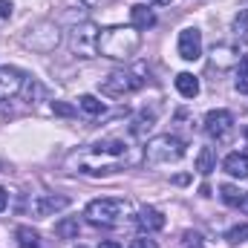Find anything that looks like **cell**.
Returning a JSON list of instances; mask_svg holds the SVG:
<instances>
[{"label":"cell","instance_id":"1","mask_svg":"<svg viewBox=\"0 0 248 248\" xmlns=\"http://www.w3.org/2000/svg\"><path fill=\"white\" fill-rule=\"evenodd\" d=\"M72 159L78 162V173L107 176V173H116L127 162V141L124 139H101V141L90 144L84 153H75Z\"/></svg>","mask_w":248,"mask_h":248},{"label":"cell","instance_id":"2","mask_svg":"<svg viewBox=\"0 0 248 248\" xmlns=\"http://www.w3.org/2000/svg\"><path fill=\"white\" fill-rule=\"evenodd\" d=\"M141 46V32L136 26H107L98 35V55L110 61H130Z\"/></svg>","mask_w":248,"mask_h":248},{"label":"cell","instance_id":"3","mask_svg":"<svg viewBox=\"0 0 248 248\" xmlns=\"http://www.w3.org/2000/svg\"><path fill=\"white\" fill-rule=\"evenodd\" d=\"M185 156V141L179 136H170V133H162V136H153L147 144H144V162L147 165H170V162H179Z\"/></svg>","mask_w":248,"mask_h":248},{"label":"cell","instance_id":"4","mask_svg":"<svg viewBox=\"0 0 248 248\" xmlns=\"http://www.w3.org/2000/svg\"><path fill=\"white\" fill-rule=\"evenodd\" d=\"M130 211V202L127 199H116V196H104V199H93L84 211L87 222L90 225H119Z\"/></svg>","mask_w":248,"mask_h":248},{"label":"cell","instance_id":"5","mask_svg":"<svg viewBox=\"0 0 248 248\" xmlns=\"http://www.w3.org/2000/svg\"><path fill=\"white\" fill-rule=\"evenodd\" d=\"M63 41L61 26L55 20H38L32 23L26 32H23V46L32 49V52H41V55H49L55 52V46Z\"/></svg>","mask_w":248,"mask_h":248},{"label":"cell","instance_id":"6","mask_svg":"<svg viewBox=\"0 0 248 248\" xmlns=\"http://www.w3.org/2000/svg\"><path fill=\"white\" fill-rule=\"evenodd\" d=\"M98 35L101 29L93 20H81L69 29V52L75 58H98Z\"/></svg>","mask_w":248,"mask_h":248},{"label":"cell","instance_id":"7","mask_svg":"<svg viewBox=\"0 0 248 248\" xmlns=\"http://www.w3.org/2000/svg\"><path fill=\"white\" fill-rule=\"evenodd\" d=\"M141 72H144L141 66H136V69H116V72H110V75L101 81V93L122 98V95H130V93L141 90V87H144V81H147V78H141Z\"/></svg>","mask_w":248,"mask_h":248},{"label":"cell","instance_id":"8","mask_svg":"<svg viewBox=\"0 0 248 248\" xmlns=\"http://www.w3.org/2000/svg\"><path fill=\"white\" fill-rule=\"evenodd\" d=\"M26 72L17 66H0V98H15L26 87Z\"/></svg>","mask_w":248,"mask_h":248},{"label":"cell","instance_id":"9","mask_svg":"<svg viewBox=\"0 0 248 248\" xmlns=\"http://www.w3.org/2000/svg\"><path fill=\"white\" fill-rule=\"evenodd\" d=\"M205 133L211 136V139H217V141H222L231 130H234V116L228 113V110H211L208 116H205Z\"/></svg>","mask_w":248,"mask_h":248},{"label":"cell","instance_id":"10","mask_svg":"<svg viewBox=\"0 0 248 248\" xmlns=\"http://www.w3.org/2000/svg\"><path fill=\"white\" fill-rule=\"evenodd\" d=\"M69 205V199L61 196V193H41V196H35L32 202H29V211L35 214V217H52V214H58Z\"/></svg>","mask_w":248,"mask_h":248},{"label":"cell","instance_id":"11","mask_svg":"<svg viewBox=\"0 0 248 248\" xmlns=\"http://www.w3.org/2000/svg\"><path fill=\"white\" fill-rule=\"evenodd\" d=\"M179 58H185V61L202 58V32L196 26H187L179 32Z\"/></svg>","mask_w":248,"mask_h":248},{"label":"cell","instance_id":"12","mask_svg":"<svg viewBox=\"0 0 248 248\" xmlns=\"http://www.w3.org/2000/svg\"><path fill=\"white\" fill-rule=\"evenodd\" d=\"M240 58H243V52L234 44H214V49H211V66H217V69H231L240 63Z\"/></svg>","mask_w":248,"mask_h":248},{"label":"cell","instance_id":"13","mask_svg":"<svg viewBox=\"0 0 248 248\" xmlns=\"http://www.w3.org/2000/svg\"><path fill=\"white\" fill-rule=\"evenodd\" d=\"M136 225L144 231V234H153V231H162L165 228V214L156 211V208H141L139 217H136Z\"/></svg>","mask_w":248,"mask_h":248},{"label":"cell","instance_id":"14","mask_svg":"<svg viewBox=\"0 0 248 248\" xmlns=\"http://www.w3.org/2000/svg\"><path fill=\"white\" fill-rule=\"evenodd\" d=\"M222 170L234 179H248V153H228L222 162Z\"/></svg>","mask_w":248,"mask_h":248},{"label":"cell","instance_id":"15","mask_svg":"<svg viewBox=\"0 0 248 248\" xmlns=\"http://www.w3.org/2000/svg\"><path fill=\"white\" fill-rule=\"evenodd\" d=\"M130 20H133V26H136L139 32H147L150 26H156V15H153V9H147L144 3L130 6Z\"/></svg>","mask_w":248,"mask_h":248},{"label":"cell","instance_id":"16","mask_svg":"<svg viewBox=\"0 0 248 248\" xmlns=\"http://www.w3.org/2000/svg\"><path fill=\"white\" fill-rule=\"evenodd\" d=\"M173 84H176V90H179L182 98H196L199 95V78L193 72H179Z\"/></svg>","mask_w":248,"mask_h":248},{"label":"cell","instance_id":"17","mask_svg":"<svg viewBox=\"0 0 248 248\" xmlns=\"http://www.w3.org/2000/svg\"><path fill=\"white\" fill-rule=\"evenodd\" d=\"M196 170H199L202 176H211V173L217 170V153H214V147H202V150H199V156H196Z\"/></svg>","mask_w":248,"mask_h":248},{"label":"cell","instance_id":"18","mask_svg":"<svg viewBox=\"0 0 248 248\" xmlns=\"http://www.w3.org/2000/svg\"><path fill=\"white\" fill-rule=\"evenodd\" d=\"M15 240H17V248H41V234L29 225H20L15 231Z\"/></svg>","mask_w":248,"mask_h":248},{"label":"cell","instance_id":"19","mask_svg":"<svg viewBox=\"0 0 248 248\" xmlns=\"http://www.w3.org/2000/svg\"><path fill=\"white\" fill-rule=\"evenodd\" d=\"M78 231H81L78 217H63L61 222H55V234L61 240H78Z\"/></svg>","mask_w":248,"mask_h":248},{"label":"cell","instance_id":"20","mask_svg":"<svg viewBox=\"0 0 248 248\" xmlns=\"http://www.w3.org/2000/svg\"><path fill=\"white\" fill-rule=\"evenodd\" d=\"M231 32H234V38L248 41V9H240V12L234 15V20H231Z\"/></svg>","mask_w":248,"mask_h":248},{"label":"cell","instance_id":"21","mask_svg":"<svg viewBox=\"0 0 248 248\" xmlns=\"http://www.w3.org/2000/svg\"><path fill=\"white\" fill-rule=\"evenodd\" d=\"M23 90H26V101H29V104H35L38 98H46V95H49L46 87H44L38 78H26V87H23Z\"/></svg>","mask_w":248,"mask_h":248},{"label":"cell","instance_id":"22","mask_svg":"<svg viewBox=\"0 0 248 248\" xmlns=\"http://www.w3.org/2000/svg\"><path fill=\"white\" fill-rule=\"evenodd\" d=\"M78 110L87 113V116H101V113H104V104H101L95 95H81V98H78Z\"/></svg>","mask_w":248,"mask_h":248},{"label":"cell","instance_id":"23","mask_svg":"<svg viewBox=\"0 0 248 248\" xmlns=\"http://www.w3.org/2000/svg\"><path fill=\"white\" fill-rule=\"evenodd\" d=\"M234 87H237V93H243V95L248 93V55H243V58H240V63H237V78H234Z\"/></svg>","mask_w":248,"mask_h":248},{"label":"cell","instance_id":"24","mask_svg":"<svg viewBox=\"0 0 248 248\" xmlns=\"http://www.w3.org/2000/svg\"><path fill=\"white\" fill-rule=\"evenodd\" d=\"M219 196H222V202L225 205H231V208H240V202H243V190L240 187H234V185H222L219 187Z\"/></svg>","mask_w":248,"mask_h":248},{"label":"cell","instance_id":"25","mask_svg":"<svg viewBox=\"0 0 248 248\" xmlns=\"http://www.w3.org/2000/svg\"><path fill=\"white\" fill-rule=\"evenodd\" d=\"M225 240H228L231 246H243V243H248V222H240V225H234V228H228V234H225Z\"/></svg>","mask_w":248,"mask_h":248},{"label":"cell","instance_id":"26","mask_svg":"<svg viewBox=\"0 0 248 248\" xmlns=\"http://www.w3.org/2000/svg\"><path fill=\"white\" fill-rule=\"evenodd\" d=\"M153 122H156V119H153V113H141V116L133 122V127H130V130H133V136H144V133H150Z\"/></svg>","mask_w":248,"mask_h":248},{"label":"cell","instance_id":"27","mask_svg":"<svg viewBox=\"0 0 248 248\" xmlns=\"http://www.w3.org/2000/svg\"><path fill=\"white\" fill-rule=\"evenodd\" d=\"M182 248H205L202 234H196V231H185V234H182Z\"/></svg>","mask_w":248,"mask_h":248},{"label":"cell","instance_id":"28","mask_svg":"<svg viewBox=\"0 0 248 248\" xmlns=\"http://www.w3.org/2000/svg\"><path fill=\"white\" fill-rule=\"evenodd\" d=\"M127 248H159V246H156V240H150V234H141V237H136Z\"/></svg>","mask_w":248,"mask_h":248},{"label":"cell","instance_id":"29","mask_svg":"<svg viewBox=\"0 0 248 248\" xmlns=\"http://www.w3.org/2000/svg\"><path fill=\"white\" fill-rule=\"evenodd\" d=\"M52 110H55L58 116H75V107H69V104H63V101H52Z\"/></svg>","mask_w":248,"mask_h":248},{"label":"cell","instance_id":"30","mask_svg":"<svg viewBox=\"0 0 248 248\" xmlns=\"http://www.w3.org/2000/svg\"><path fill=\"white\" fill-rule=\"evenodd\" d=\"M12 9H15V6H12V0H0V17H3V20H6V17H12Z\"/></svg>","mask_w":248,"mask_h":248},{"label":"cell","instance_id":"31","mask_svg":"<svg viewBox=\"0 0 248 248\" xmlns=\"http://www.w3.org/2000/svg\"><path fill=\"white\" fill-rule=\"evenodd\" d=\"M84 6H90V9H104V6H110V3H116V0H81Z\"/></svg>","mask_w":248,"mask_h":248},{"label":"cell","instance_id":"32","mask_svg":"<svg viewBox=\"0 0 248 248\" xmlns=\"http://www.w3.org/2000/svg\"><path fill=\"white\" fill-rule=\"evenodd\" d=\"M6 205H9V193H6V190L0 187V214L6 211Z\"/></svg>","mask_w":248,"mask_h":248},{"label":"cell","instance_id":"33","mask_svg":"<svg viewBox=\"0 0 248 248\" xmlns=\"http://www.w3.org/2000/svg\"><path fill=\"white\" fill-rule=\"evenodd\" d=\"M98 248H122V246H119V243H113V240H104Z\"/></svg>","mask_w":248,"mask_h":248},{"label":"cell","instance_id":"34","mask_svg":"<svg viewBox=\"0 0 248 248\" xmlns=\"http://www.w3.org/2000/svg\"><path fill=\"white\" fill-rule=\"evenodd\" d=\"M240 208H243V211H246V214H248V193H246V196H243V202H240Z\"/></svg>","mask_w":248,"mask_h":248},{"label":"cell","instance_id":"35","mask_svg":"<svg viewBox=\"0 0 248 248\" xmlns=\"http://www.w3.org/2000/svg\"><path fill=\"white\" fill-rule=\"evenodd\" d=\"M150 3H159V6H165V3H173V0H150Z\"/></svg>","mask_w":248,"mask_h":248},{"label":"cell","instance_id":"36","mask_svg":"<svg viewBox=\"0 0 248 248\" xmlns=\"http://www.w3.org/2000/svg\"><path fill=\"white\" fill-rule=\"evenodd\" d=\"M246 139H248V127H246Z\"/></svg>","mask_w":248,"mask_h":248},{"label":"cell","instance_id":"37","mask_svg":"<svg viewBox=\"0 0 248 248\" xmlns=\"http://www.w3.org/2000/svg\"><path fill=\"white\" fill-rule=\"evenodd\" d=\"M78 248H87V246H78Z\"/></svg>","mask_w":248,"mask_h":248}]
</instances>
